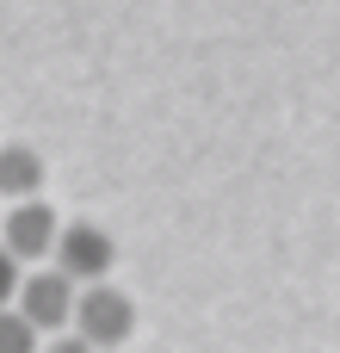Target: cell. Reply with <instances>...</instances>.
Segmentation results:
<instances>
[{"instance_id": "obj_8", "label": "cell", "mask_w": 340, "mask_h": 353, "mask_svg": "<svg viewBox=\"0 0 340 353\" xmlns=\"http://www.w3.org/2000/svg\"><path fill=\"white\" fill-rule=\"evenodd\" d=\"M43 353H99V347H93V341H81V335H50Z\"/></svg>"}, {"instance_id": "obj_7", "label": "cell", "mask_w": 340, "mask_h": 353, "mask_svg": "<svg viewBox=\"0 0 340 353\" xmlns=\"http://www.w3.org/2000/svg\"><path fill=\"white\" fill-rule=\"evenodd\" d=\"M19 267H25V261H19V254L0 242V304H12V298H19V279H25Z\"/></svg>"}, {"instance_id": "obj_6", "label": "cell", "mask_w": 340, "mask_h": 353, "mask_svg": "<svg viewBox=\"0 0 340 353\" xmlns=\"http://www.w3.org/2000/svg\"><path fill=\"white\" fill-rule=\"evenodd\" d=\"M0 353H43V329H37L19 304H12V310L0 304Z\"/></svg>"}, {"instance_id": "obj_5", "label": "cell", "mask_w": 340, "mask_h": 353, "mask_svg": "<svg viewBox=\"0 0 340 353\" xmlns=\"http://www.w3.org/2000/svg\"><path fill=\"white\" fill-rule=\"evenodd\" d=\"M43 192V155L31 143H0V199H37Z\"/></svg>"}, {"instance_id": "obj_1", "label": "cell", "mask_w": 340, "mask_h": 353, "mask_svg": "<svg viewBox=\"0 0 340 353\" xmlns=\"http://www.w3.org/2000/svg\"><path fill=\"white\" fill-rule=\"evenodd\" d=\"M74 335H81V341H93L99 353L124 347V341L136 335V304H130V292H118L111 279L81 285V304H74Z\"/></svg>"}, {"instance_id": "obj_4", "label": "cell", "mask_w": 340, "mask_h": 353, "mask_svg": "<svg viewBox=\"0 0 340 353\" xmlns=\"http://www.w3.org/2000/svg\"><path fill=\"white\" fill-rule=\"evenodd\" d=\"M111 261H118V248H111V236H105L99 223H62V236H56V267H62L74 285H99V279L111 273Z\"/></svg>"}, {"instance_id": "obj_3", "label": "cell", "mask_w": 340, "mask_h": 353, "mask_svg": "<svg viewBox=\"0 0 340 353\" xmlns=\"http://www.w3.org/2000/svg\"><path fill=\"white\" fill-rule=\"evenodd\" d=\"M56 236H62V217L43 205V199H12V211L0 217V242L31 267V261H50L56 254Z\"/></svg>"}, {"instance_id": "obj_2", "label": "cell", "mask_w": 340, "mask_h": 353, "mask_svg": "<svg viewBox=\"0 0 340 353\" xmlns=\"http://www.w3.org/2000/svg\"><path fill=\"white\" fill-rule=\"evenodd\" d=\"M74 304H81V285H74L62 267H37V273L19 279V310H25L43 335L74 329Z\"/></svg>"}]
</instances>
